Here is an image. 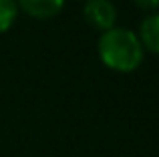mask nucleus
Instances as JSON below:
<instances>
[{"label":"nucleus","instance_id":"nucleus-2","mask_svg":"<svg viewBox=\"0 0 159 157\" xmlns=\"http://www.w3.org/2000/svg\"><path fill=\"white\" fill-rule=\"evenodd\" d=\"M83 16H85L89 26L105 32L115 28L117 8L111 0H87L85 6H83Z\"/></svg>","mask_w":159,"mask_h":157},{"label":"nucleus","instance_id":"nucleus-7","mask_svg":"<svg viewBox=\"0 0 159 157\" xmlns=\"http://www.w3.org/2000/svg\"><path fill=\"white\" fill-rule=\"evenodd\" d=\"M85 2H87V0H85Z\"/></svg>","mask_w":159,"mask_h":157},{"label":"nucleus","instance_id":"nucleus-5","mask_svg":"<svg viewBox=\"0 0 159 157\" xmlns=\"http://www.w3.org/2000/svg\"><path fill=\"white\" fill-rule=\"evenodd\" d=\"M18 16V4L16 0H0V34L10 30Z\"/></svg>","mask_w":159,"mask_h":157},{"label":"nucleus","instance_id":"nucleus-4","mask_svg":"<svg viewBox=\"0 0 159 157\" xmlns=\"http://www.w3.org/2000/svg\"><path fill=\"white\" fill-rule=\"evenodd\" d=\"M143 51L159 55V12L147 14L139 24V30L135 32Z\"/></svg>","mask_w":159,"mask_h":157},{"label":"nucleus","instance_id":"nucleus-6","mask_svg":"<svg viewBox=\"0 0 159 157\" xmlns=\"http://www.w3.org/2000/svg\"><path fill=\"white\" fill-rule=\"evenodd\" d=\"M133 2H135L137 8L149 12V14H153V12L159 10V0H133Z\"/></svg>","mask_w":159,"mask_h":157},{"label":"nucleus","instance_id":"nucleus-1","mask_svg":"<svg viewBox=\"0 0 159 157\" xmlns=\"http://www.w3.org/2000/svg\"><path fill=\"white\" fill-rule=\"evenodd\" d=\"M97 52L101 63L107 69H111L115 73H123V75L135 73L141 67L145 56V51L141 47L137 34L129 28H121V26L101 32L97 43Z\"/></svg>","mask_w":159,"mask_h":157},{"label":"nucleus","instance_id":"nucleus-3","mask_svg":"<svg viewBox=\"0 0 159 157\" xmlns=\"http://www.w3.org/2000/svg\"><path fill=\"white\" fill-rule=\"evenodd\" d=\"M18 10L36 20L54 18L65 8V0H16Z\"/></svg>","mask_w":159,"mask_h":157}]
</instances>
